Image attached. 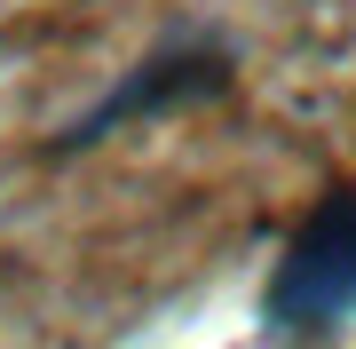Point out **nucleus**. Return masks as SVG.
Instances as JSON below:
<instances>
[{"label": "nucleus", "instance_id": "f257e3e1", "mask_svg": "<svg viewBox=\"0 0 356 349\" xmlns=\"http://www.w3.org/2000/svg\"><path fill=\"white\" fill-rule=\"evenodd\" d=\"M269 318L293 334H325L356 318V191H332L301 215L277 278H269Z\"/></svg>", "mask_w": 356, "mask_h": 349}]
</instances>
